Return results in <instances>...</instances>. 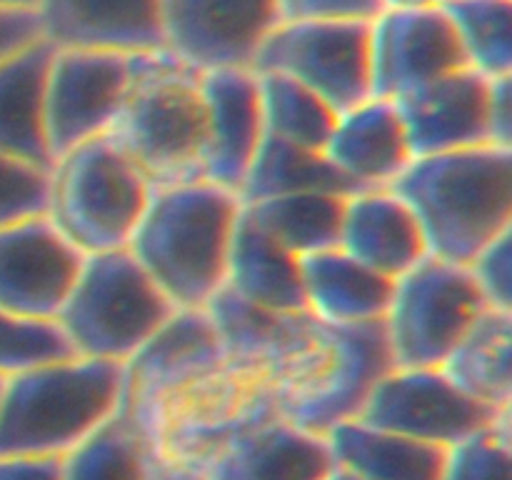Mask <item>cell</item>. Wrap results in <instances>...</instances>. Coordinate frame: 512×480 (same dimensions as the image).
<instances>
[{
	"label": "cell",
	"mask_w": 512,
	"mask_h": 480,
	"mask_svg": "<svg viewBox=\"0 0 512 480\" xmlns=\"http://www.w3.org/2000/svg\"><path fill=\"white\" fill-rule=\"evenodd\" d=\"M35 20L55 50H163V0H38Z\"/></svg>",
	"instance_id": "cell-17"
},
{
	"label": "cell",
	"mask_w": 512,
	"mask_h": 480,
	"mask_svg": "<svg viewBox=\"0 0 512 480\" xmlns=\"http://www.w3.org/2000/svg\"><path fill=\"white\" fill-rule=\"evenodd\" d=\"M335 363L323 383L285 413L298 428L328 435L335 425L358 418L380 378L395 368L383 323L335 328Z\"/></svg>",
	"instance_id": "cell-19"
},
{
	"label": "cell",
	"mask_w": 512,
	"mask_h": 480,
	"mask_svg": "<svg viewBox=\"0 0 512 480\" xmlns=\"http://www.w3.org/2000/svg\"><path fill=\"white\" fill-rule=\"evenodd\" d=\"M468 268L490 308L512 313V230L475 255Z\"/></svg>",
	"instance_id": "cell-36"
},
{
	"label": "cell",
	"mask_w": 512,
	"mask_h": 480,
	"mask_svg": "<svg viewBox=\"0 0 512 480\" xmlns=\"http://www.w3.org/2000/svg\"><path fill=\"white\" fill-rule=\"evenodd\" d=\"M348 198L323 193L283 195L243 205V213L285 250L308 258L338 248Z\"/></svg>",
	"instance_id": "cell-29"
},
{
	"label": "cell",
	"mask_w": 512,
	"mask_h": 480,
	"mask_svg": "<svg viewBox=\"0 0 512 480\" xmlns=\"http://www.w3.org/2000/svg\"><path fill=\"white\" fill-rule=\"evenodd\" d=\"M285 418V390L268 368L225 360L158 405L145 428L155 458L195 468L238 435Z\"/></svg>",
	"instance_id": "cell-5"
},
{
	"label": "cell",
	"mask_w": 512,
	"mask_h": 480,
	"mask_svg": "<svg viewBox=\"0 0 512 480\" xmlns=\"http://www.w3.org/2000/svg\"><path fill=\"white\" fill-rule=\"evenodd\" d=\"M490 80L463 68L395 98L415 158L490 143Z\"/></svg>",
	"instance_id": "cell-16"
},
{
	"label": "cell",
	"mask_w": 512,
	"mask_h": 480,
	"mask_svg": "<svg viewBox=\"0 0 512 480\" xmlns=\"http://www.w3.org/2000/svg\"><path fill=\"white\" fill-rule=\"evenodd\" d=\"M280 20H373L380 0H275Z\"/></svg>",
	"instance_id": "cell-37"
},
{
	"label": "cell",
	"mask_w": 512,
	"mask_h": 480,
	"mask_svg": "<svg viewBox=\"0 0 512 480\" xmlns=\"http://www.w3.org/2000/svg\"><path fill=\"white\" fill-rule=\"evenodd\" d=\"M153 190L138 165L105 133L55 160L48 218L83 255L125 250Z\"/></svg>",
	"instance_id": "cell-6"
},
{
	"label": "cell",
	"mask_w": 512,
	"mask_h": 480,
	"mask_svg": "<svg viewBox=\"0 0 512 480\" xmlns=\"http://www.w3.org/2000/svg\"><path fill=\"white\" fill-rule=\"evenodd\" d=\"M243 203L208 180L155 188L128 250L178 310L208 308L225 288Z\"/></svg>",
	"instance_id": "cell-2"
},
{
	"label": "cell",
	"mask_w": 512,
	"mask_h": 480,
	"mask_svg": "<svg viewBox=\"0 0 512 480\" xmlns=\"http://www.w3.org/2000/svg\"><path fill=\"white\" fill-rule=\"evenodd\" d=\"M153 453L133 415L120 405L100 428L63 455V480H148Z\"/></svg>",
	"instance_id": "cell-30"
},
{
	"label": "cell",
	"mask_w": 512,
	"mask_h": 480,
	"mask_svg": "<svg viewBox=\"0 0 512 480\" xmlns=\"http://www.w3.org/2000/svg\"><path fill=\"white\" fill-rule=\"evenodd\" d=\"M195 470L208 480H328L335 460L323 435L278 418L225 443Z\"/></svg>",
	"instance_id": "cell-20"
},
{
	"label": "cell",
	"mask_w": 512,
	"mask_h": 480,
	"mask_svg": "<svg viewBox=\"0 0 512 480\" xmlns=\"http://www.w3.org/2000/svg\"><path fill=\"white\" fill-rule=\"evenodd\" d=\"M358 418L450 450L510 418V410L470 398L440 368H393L375 385Z\"/></svg>",
	"instance_id": "cell-10"
},
{
	"label": "cell",
	"mask_w": 512,
	"mask_h": 480,
	"mask_svg": "<svg viewBox=\"0 0 512 480\" xmlns=\"http://www.w3.org/2000/svg\"><path fill=\"white\" fill-rule=\"evenodd\" d=\"M73 348L58 323H33L0 310V375L20 373L33 365L70 358Z\"/></svg>",
	"instance_id": "cell-33"
},
{
	"label": "cell",
	"mask_w": 512,
	"mask_h": 480,
	"mask_svg": "<svg viewBox=\"0 0 512 480\" xmlns=\"http://www.w3.org/2000/svg\"><path fill=\"white\" fill-rule=\"evenodd\" d=\"M265 135L310 150H325L338 113L305 85L278 73H255Z\"/></svg>",
	"instance_id": "cell-31"
},
{
	"label": "cell",
	"mask_w": 512,
	"mask_h": 480,
	"mask_svg": "<svg viewBox=\"0 0 512 480\" xmlns=\"http://www.w3.org/2000/svg\"><path fill=\"white\" fill-rule=\"evenodd\" d=\"M38 35V20L33 13H0V58Z\"/></svg>",
	"instance_id": "cell-40"
},
{
	"label": "cell",
	"mask_w": 512,
	"mask_h": 480,
	"mask_svg": "<svg viewBox=\"0 0 512 480\" xmlns=\"http://www.w3.org/2000/svg\"><path fill=\"white\" fill-rule=\"evenodd\" d=\"M225 288L258 308L308 313L300 258L275 243L245 213H240L230 245Z\"/></svg>",
	"instance_id": "cell-25"
},
{
	"label": "cell",
	"mask_w": 512,
	"mask_h": 480,
	"mask_svg": "<svg viewBox=\"0 0 512 480\" xmlns=\"http://www.w3.org/2000/svg\"><path fill=\"white\" fill-rule=\"evenodd\" d=\"M440 370L470 398L490 408L510 410L512 313L495 308L485 310Z\"/></svg>",
	"instance_id": "cell-27"
},
{
	"label": "cell",
	"mask_w": 512,
	"mask_h": 480,
	"mask_svg": "<svg viewBox=\"0 0 512 480\" xmlns=\"http://www.w3.org/2000/svg\"><path fill=\"white\" fill-rule=\"evenodd\" d=\"M223 363V343L208 310H175L158 333L123 363L120 405L133 415L145 435L150 418L168 395L213 373Z\"/></svg>",
	"instance_id": "cell-14"
},
{
	"label": "cell",
	"mask_w": 512,
	"mask_h": 480,
	"mask_svg": "<svg viewBox=\"0 0 512 480\" xmlns=\"http://www.w3.org/2000/svg\"><path fill=\"white\" fill-rule=\"evenodd\" d=\"M440 480H512L510 418L453 445Z\"/></svg>",
	"instance_id": "cell-34"
},
{
	"label": "cell",
	"mask_w": 512,
	"mask_h": 480,
	"mask_svg": "<svg viewBox=\"0 0 512 480\" xmlns=\"http://www.w3.org/2000/svg\"><path fill=\"white\" fill-rule=\"evenodd\" d=\"M200 88L208 110L203 180L238 193L265 138L258 75L250 68L208 70Z\"/></svg>",
	"instance_id": "cell-18"
},
{
	"label": "cell",
	"mask_w": 512,
	"mask_h": 480,
	"mask_svg": "<svg viewBox=\"0 0 512 480\" xmlns=\"http://www.w3.org/2000/svg\"><path fill=\"white\" fill-rule=\"evenodd\" d=\"M175 310L125 248L85 255L55 323L80 358L125 363Z\"/></svg>",
	"instance_id": "cell-7"
},
{
	"label": "cell",
	"mask_w": 512,
	"mask_h": 480,
	"mask_svg": "<svg viewBox=\"0 0 512 480\" xmlns=\"http://www.w3.org/2000/svg\"><path fill=\"white\" fill-rule=\"evenodd\" d=\"M38 0H0V13H33Z\"/></svg>",
	"instance_id": "cell-42"
},
{
	"label": "cell",
	"mask_w": 512,
	"mask_h": 480,
	"mask_svg": "<svg viewBox=\"0 0 512 480\" xmlns=\"http://www.w3.org/2000/svg\"><path fill=\"white\" fill-rule=\"evenodd\" d=\"M443 0H380V8H425V5H440Z\"/></svg>",
	"instance_id": "cell-43"
},
{
	"label": "cell",
	"mask_w": 512,
	"mask_h": 480,
	"mask_svg": "<svg viewBox=\"0 0 512 480\" xmlns=\"http://www.w3.org/2000/svg\"><path fill=\"white\" fill-rule=\"evenodd\" d=\"M468 68L440 5L380 10L370 20V95L395 100Z\"/></svg>",
	"instance_id": "cell-15"
},
{
	"label": "cell",
	"mask_w": 512,
	"mask_h": 480,
	"mask_svg": "<svg viewBox=\"0 0 512 480\" xmlns=\"http://www.w3.org/2000/svg\"><path fill=\"white\" fill-rule=\"evenodd\" d=\"M120 403L123 363L70 355L8 375L0 395V458H63Z\"/></svg>",
	"instance_id": "cell-3"
},
{
	"label": "cell",
	"mask_w": 512,
	"mask_h": 480,
	"mask_svg": "<svg viewBox=\"0 0 512 480\" xmlns=\"http://www.w3.org/2000/svg\"><path fill=\"white\" fill-rule=\"evenodd\" d=\"M355 195L360 188L350 183L328 158L323 150L300 148V145L285 143V140L265 135L255 153L253 165L245 175L238 190L243 205L260 203L268 198H283V195Z\"/></svg>",
	"instance_id": "cell-28"
},
{
	"label": "cell",
	"mask_w": 512,
	"mask_h": 480,
	"mask_svg": "<svg viewBox=\"0 0 512 480\" xmlns=\"http://www.w3.org/2000/svg\"><path fill=\"white\" fill-rule=\"evenodd\" d=\"M323 153L360 190L390 188L413 163L403 118L393 100L383 98L338 113Z\"/></svg>",
	"instance_id": "cell-21"
},
{
	"label": "cell",
	"mask_w": 512,
	"mask_h": 480,
	"mask_svg": "<svg viewBox=\"0 0 512 480\" xmlns=\"http://www.w3.org/2000/svg\"><path fill=\"white\" fill-rule=\"evenodd\" d=\"M3 385H5V378H3V375H0V395H3Z\"/></svg>",
	"instance_id": "cell-45"
},
{
	"label": "cell",
	"mask_w": 512,
	"mask_h": 480,
	"mask_svg": "<svg viewBox=\"0 0 512 480\" xmlns=\"http://www.w3.org/2000/svg\"><path fill=\"white\" fill-rule=\"evenodd\" d=\"M488 308L468 265L420 260L395 280L383 320L395 368H440Z\"/></svg>",
	"instance_id": "cell-8"
},
{
	"label": "cell",
	"mask_w": 512,
	"mask_h": 480,
	"mask_svg": "<svg viewBox=\"0 0 512 480\" xmlns=\"http://www.w3.org/2000/svg\"><path fill=\"white\" fill-rule=\"evenodd\" d=\"M50 170L0 155V228L48 215Z\"/></svg>",
	"instance_id": "cell-35"
},
{
	"label": "cell",
	"mask_w": 512,
	"mask_h": 480,
	"mask_svg": "<svg viewBox=\"0 0 512 480\" xmlns=\"http://www.w3.org/2000/svg\"><path fill=\"white\" fill-rule=\"evenodd\" d=\"M328 448L338 468L363 480H440L448 450L353 418L335 425Z\"/></svg>",
	"instance_id": "cell-26"
},
{
	"label": "cell",
	"mask_w": 512,
	"mask_h": 480,
	"mask_svg": "<svg viewBox=\"0 0 512 480\" xmlns=\"http://www.w3.org/2000/svg\"><path fill=\"white\" fill-rule=\"evenodd\" d=\"M278 23L275 0H163V48L198 73L253 70Z\"/></svg>",
	"instance_id": "cell-13"
},
{
	"label": "cell",
	"mask_w": 512,
	"mask_h": 480,
	"mask_svg": "<svg viewBox=\"0 0 512 480\" xmlns=\"http://www.w3.org/2000/svg\"><path fill=\"white\" fill-rule=\"evenodd\" d=\"M85 255L48 215L0 228V310L33 323H55Z\"/></svg>",
	"instance_id": "cell-12"
},
{
	"label": "cell",
	"mask_w": 512,
	"mask_h": 480,
	"mask_svg": "<svg viewBox=\"0 0 512 480\" xmlns=\"http://www.w3.org/2000/svg\"><path fill=\"white\" fill-rule=\"evenodd\" d=\"M488 125L490 143L512 148V75L490 80Z\"/></svg>",
	"instance_id": "cell-38"
},
{
	"label": "cell",
	"mask_w": 512,
	"mask_h": 480,
	"mask_svg": "<svg viewBox=\"0 0 512 480\" xmlns=\"http://www.w3.org/2000/svg\"><path fill=\"white\" fill-rule=\"evenodd\" d=\"M148 480H208V478H205L200 470L190 468V465L173 463V460L155 458V455H153Z\"/></svg>",
	"instance_id": "cell-41"
},
{
	"label": "cell",
	"mask_w": 512,
	"mask_h": 480,
	"mask_svg": "<svg viewBox=\"0 0 512 480\" xmlns=\"http://www.w3.org/2000/svg\"><path fill=\"white\" fill-rule=\"evenodd\" d=\"M255 73L305 85L335 113L370 95V20H280L253 60Z\"/></svg>",
	"instance_id": "cell-9"
},
{
	"label": "cell",
	"mask_w": 512,
	"mask_h": 480,
	"mask_svg": "<svg viewBox=\"0 0 512 480\" xmlns=\"http://www.w3.org/2000/svg\"><path fill=\"white\" fill-rule=\"evenodd\" d=\"M470 70L485 78L512 75V0H443Z\"/></svg>",
	"instance_id": "cell-32"
},
{
	"label": "cell",
	"mask_w": 512,
	"mask_h": 480,
	"mask_svg": "<svg viewBox=\"0 0 512 480\" xmlns=\"http://www.w3.org/2000/svg\"><path fill=\"white\" fill-rule=\"evenodd\" d=\"M153 188L203 180L208 145L200 73L168 50L133 55V85L108 130Z\"/></svg>",
	"instance_id": "cell-4"
},
{
	"label": "cell",
	"mask_w": 512,
	"mask_h": 480,
	"mask_svg": "<svg viewBox=\"0 0 512 480\" xmlns=\"http://www.w3.org/2000/svg\"><path fill=\"white\" fill-rule=\"evenodd\" d=\"M133 85V55L55 50L45 78V133L53 163L105 135Z\"/></svg>",
	"instance_id": "cell-11"
},
{
	"label": "cell",
	"mask_w": 512,
	"mask_h": 480,
	"mask_svg": "<svg viewBox=\"0 0 512 480\" xmlns=\"http://www.w3.org/2000/svg\"><path fill=\"white\" fill-rule=\"evenodd\" d=\"M53 45L33 38L0 58V155L53 170L45 133V78Z\"/></svg>",
	"instance_id": "cell-23"
},
{
	"label": "cell",
	"mask_w": 512,
	"mask_h": 480,
	"mask_svg": "<svg viewBox=\"0 0 512 480\" xmlns=\"http://www.w3.org/2000/svg\"><path fill=\"white\" fill-rule=\"evenodd\" d=\"M328 480H363V478H358V475L348 473V470H343V468H338V465H335V470L328 475Z\"/></svg>",
	"instance_id": "cell-44"
},
{
	"label": "cell",
	"mask_w": 512,
	"mask_h": 480,
	"mask_svg": "<svg viewBox=\"0 0 512 480\" xmlns=\"http://www.w3.org/2000/svg\"><path fill=\"white\" fill-rule=\"evenodd\" d=\"M338 248L390 280H398L428 258V245L413 210L390 188L350 195Z\"/></svg>",
	"instance_id": "cell-22"
},
{
	"label": "cell",
	"mask_w": 512,
	"mask_h": 480,
	"mask_svg": "<svg viewBox=\"0 0 512 480\" xmlns=\"http://www.w3.org/2000/svg\"><path fill=\"white\" fill-rule=\"evenodd\" d=\"M390 190L413 210L430 258L470 265L512 230V148L478 145L415 158Z\"/></svg>",
	"instance_id": "cell-1"
},
{
	"label": "cell",
	"mask_w": 512,
	"mask_h": 480,
	"mask_svg": "<svg viewBox=\"0 0 512 480\" xmlns=\"http://www.w3.org/2000/svg\"><path fill=\"white\" fill-rule=\"evenodd\" d=\"M0 480H63V458L55 455L0 458Z\"/></svg>",
	"instance_id": "cell-39"
},
{
	"label": "cell",
	"mask_w": 512,
	"mask_h": 480,
	"mask_svg": "<svg viewBox=\"0 0 512 480\" xmlns=\"http://www.w3.org/2000/svg\"><path fill=\"white\" fill-rule=\"evenodd\" d=\"M305 310L333 328L383 323L393 300L395 280L333 248L300 258Z\"/></svg>",
	"instance_id": "cell-24"
}]
</instances>
